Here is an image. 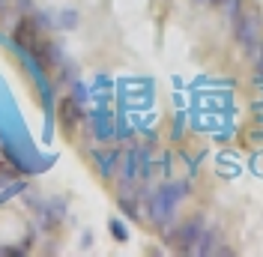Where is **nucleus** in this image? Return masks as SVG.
Instances as JSON below:
<instances>
[{"label": "nucleus", "instance_id": "obj_1", "mask_svg": "<svg viewBox=\"0 0 263 257\" xmlns=\"http://www.w3.org/2000/svg\"><path fill=\"white\" fill-rule=\"evenodd\" d=\"M192 194V179H162L147 200V222L149 227H156L162 233L164 227H171L177 222V209L182 207V200Z\"/></svg>", "mask_w": 263, "mask_h": 257}, {"label": "nucleus", "instance_id": "obj_2", "mask_svg": "<svg viewBox=\"0 0 263 257\" xmlns=\"http://www.w3.org/2000/svg\"><path fill=\"white\" fill-rule=\"evenodd\" d=\"M203 227H206V215L195 212V215H189L182 222H174L171 227H164L162 240L174 254H192L197 240H200V233H203Z\"/></svg>", "mask_w": 263, "mask_h": 257}, {"label": "nucleus", "instance_id": "obj_3", "mask_svg": "<svg viewBox=\"0 0 263 257\" xmlns=\"http://www.w3.org/2000/svg\"><path fill=\"white\" fill-rule=\"evenodd\" d=\"M230 30H233V42L242 51L251 48L254 42L263 39V9L254 0H246L242 9H239V15L230 21Z\"/></svg>", "mask_w": 263, "mask_h": 257}, {"label": "nucleus", "instance_id": "obj_4", "mask_svg": "<svg viewBox=\"0 0 263 257\" xmlns=\"http://www.w3.org/2000/svg\"><path fill=\"white\" fill-rule=\"evenodd\" d=\"M221 242H224V230H221V225H218V222H206V227H203V233H200V240H197V245H195L192 254L195 257H215V251H218Z\"/></svg>", "mask_w": 263, "mask_h": 257}, {"label": "nucleus", "instance_id": "obj_5", "mask_svg": "<svg viewBox=\"0 0 263 257\" xmlns=\"http://www.w3.org/2000/svg\"><path fill=\"white\" fill-rule=\"evenodd\" d=\"M120 156H123V150H117V146L96 150V153H93V161H96L99 177L102 179H114L117 177V164H120Z\"/></svg>", "mask_w": 263, "mask_h": 257}, {"label": "nucleus", "instance_id": "obj_6", "mask_svg": "<svg viewBox=\"0 0 263 257\" xmlns=\"http://www.w3.org/2000/svg\"><path fill=\"white\" fill-rule=\"evenodd\" d=\"M15 42H21L24 48H36V42H39V21L36 18H21L15 27Z\"/></svg>", "mask_w": 263, "mask_h": 257}, {"label": "nucleus", "instance_id": "obj_7", "mask_svg": "<svg viewBox=\"0 0 263 257\" xmlns=\"http://www.w3.org/2000/svg\"><path fill=\"white\" fill-rule=\"evenodd\" d=\"M60 123H63L66 132H75L78 123H81V105L75 99H63L60 102Z\"/></svg>", "mask_w": 263, "mask_h": 257}, {"label": "nucleus", "instance_id": "obj_8", "mask_svg": "<svg viewBox=\"0 0 263 257\" xmlns=\"http://www.w3.org/2000/svg\"><path fill=\"white\" fill-rule=\"evenodd\" d=\"M246 60H248V66H251V72H260L263 75V39L254 42L251 48H246Z\"/></svg>", "mask_w": 263, "mask_h": 257}, {"label": "nucleus", "instance_id": "obj_9", "mask_svg": "<svg viewBox=\"0 0 263 257\" xmlns=\"http://www.w3.org/2000/svg\"><path fill=\"white\" fill-rule=\"evenodd\" d=\"M242 3H246V0H221V3L215 6V9H221V15H224V21H233V18L239 15Z\"/></svg>", "mask_w": 263, "mask_h": 257}, {"label": "nucleus", "instance_id": "obj_10", "mask_svg": "<svg viewBox=\"0 0 263 257\" xmlns=\"http://www.w3.org/2000/svg\"><path fill=\"white\" fill-rule=\"evenodd\" d=\"M108 230H111V236H114L117 242H126V240H129V230H126V225H123L120 218H111V222H108Z\"/></svg>", "mask_w": 263, "mask_h": 257}, {"label": "nucleus", "instance_id": "obj_11", "mask_svg": "<svg viewBox=\"0 0 263 257\" xmlns=\"http://www.w3.org/2000/svg\"><path fill=\"white\" fill-rule=\"evenodd\" d=\"M233 254H236V248H233L230 242H221V245H218V251H215V257H233Z\"/></svg>", "mask_w": 263, "mask_h": 257}, {"label": "nucleus", "instance_id": "obj_12", "mask_svg": "<svg viewBox=\"0 0 263 257\" xmlns=\"http://www.w3.org/2000/svg\"><path fill=\"white\" fill-rule=\"evenodd\" d=\"M60 24H63V27H75V24H78V15H75V12H63V15H60Z\"/></svg>", "mask_w": 263, "mask_h": 257}, {"label": "nucleus", "instance_id": "obj_13", "mask_svg": "<svg viewBox=\"0 0 263 257\" xmlns=\"http://www.w3.org/2000/svg\"><path fill=\"white\" fill-rule=\"evenodd\" d=\"M182 123H185V117L177 114V120H174V141H180L182 138Z\"/></svg>", "mask_w": 263, "mask_h": 257}, {"label": "nucleus", "instance_id": "obj_14", "mask_svg": "<svg viewBox=\"0 0 263 257\" xmlns=\"http://www.w3.org/2000/svg\"><path fill=\"white\" fill-rule=\"evenodd\" d=\"M6 6H9V0H0V12H6Z\"/></svg>", "mask_w": 263, "mask_h": 257}]
</instances>
